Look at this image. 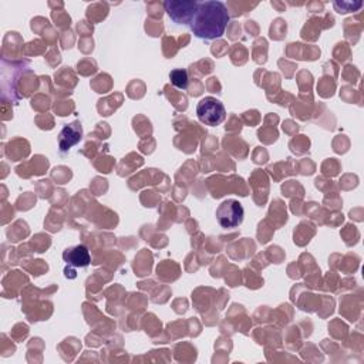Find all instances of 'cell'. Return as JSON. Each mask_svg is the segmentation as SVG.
I'll return each instance as SVG.
<instances>
[{"mask_svg": "<svg viewBox=\"0 0 364 364\" xmlns=\"http://www.w3.org/2000/svg\"><path fill=\"white\" fill-rule=\"evenodd\" d=\"M81 137H83V128L79 121H74V123L66 126L59 135L60 151L62 152L69 151L73 145H76L81 141Z\"/></svg>", "mask_w": 364, "mask_h": 364, "instance_id": "cell-5", "label": "cell"}, {"mask_svg": "<svg viewBox=\"0 0 364 364\" xmlns=\"http://www.w3.org/2000/svg\"><path fill=\"white\" fill-rule=\"evenodd\" d=\"M243 206L235 199H228L222 202L217 210V220L220 225L225 229L239 227L243 222Z\"/></svg>", "mask_w": 364, "mask_h": 364, "instance_id": "cell-3", "label": "cell"}, {"mask_svg": "<svg viewBox=\"0 0 364 364\" xmlns=\"http://www.w3.org/2000/svg\"><path fill=\"white\" fill-rule=\"evenodd\" d=\"M229 13L222 2H198L191 29L198 39L215 40L224 36Z\"/></svg>", "mask_w": 364, "mask_h": 364, "instance_id": "cell-1", "label": "cell"}, {"mask_svg": "<svg viewBox=\"0 0 364 364\" xmlns=\"http://www.w3.org/2000/svg\"><path fill=\"white\" fill-rule=\"evenodd\" d=\"M170 80L180 90H185L188 87V73L184 69L173 70L170 74Z\"/></svg>", "mask_w": 364, "mask_h": 364, "instance_id": "cell-7", "label": "cell"}, {"mask_svg": "<svg viewBox=\"0 0 364 364\" xmlns=\"http://www.w3.org/2000/svg\"><path fill=\"white\" fill-rule=\"evenodd\" d=\"M164 8L173 22H175L177 25H187L192 22L198 8V2H177V0H168V2L164 4Z\"/></svg>", "mask_w": 364, "mask_h": 364, "instance_id": "cell-4", "label": "cell"}, {"mask_svg": "<svg viewBox=\"0 0 364 364\" xmlns=\"http://www.w3.org/2000/svg\"><path fill=\"white\" fill-rule=\"evenodd\" d=\"M196 116L202 124L217 127L225 121L227 112L220 100L215 97H205L198 102Z\"/></svg>", "mask_w": 364, "mask_h": 364, "instance_id": "cell-2", "label": "cell"}, {"mask_svg": "<svg viewBox=\"0 0 364 364\" xmlns=\"http://www.w3.org/2000/svg\"><path fill=\"white\" fill-rule=\"evenodd\" d=\"M65 262L74 268H86L91 262V256L88 249L84 245H77L74 248H69L63 253Z\"/></svg>", "mask_w": 364, "mask_h": 364, "instance_id": "cell-6", "label": "cell"}]
</instances>
